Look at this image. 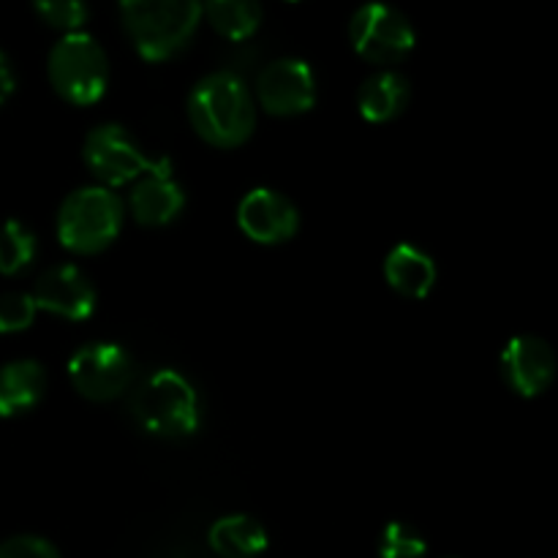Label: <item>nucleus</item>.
<instances>
[{
    "instance_id": "nucleus-1",
    "label": "nucleus",
    "mask_w": 558,
    "mask_h": 558,
    "mask_svg": "<svg viewBox=\"0 0 558 558\" xmlns=\"http://www.w3.org/2000/svg\"><path fill=\"white\" fill-rule=\"evenodd\" d=\"M189 120L196 134L213 147L232 150L248 142L256 125L248 85L232 71H216L196 82L189 96Z\"/></svg>"
},
{
    "instance_id": "nucleus-2",
    "label": "nucleus",
    "mask_w": 558,
    "mask_h": 558,
    "mask_svg": "<svg viewBox=\"0 0 558 558\" xmlns=\"http://www.w3.org/2000/svg\"><path fill=\"white\" fill-rule=\"evenodd\" d=\"M120 16L136 54L161 63L189 47L202 22V0H120Z\"/></svg>"
},
{
    "instance_id": "nucleus-3",
    "label": "nucleus",
    "mask_w": 558,
    "mask_h": 558,
    "mask_svg": "<svg viewBox=\"0 0 558 558\" xmlns=\"http://www.w3.org/2000/svg\"><path fill=\"white\" fill-rule=\"evenodd\" d=\"M136 425L150 436L180 439L199 428V396L183 374L172 368L153 371L131 398Z\"/></svg>"
},
{
    "instance_id": "nucleus-4",
    "label": "nucleus",
    "mask_w": 558,
    "mask_h": 558,
    "mask_svg": "<svg viewBox=\"0 0 558 558\" xmlns=\"http://www.w3.org/2000/svg\"><path fill=\"white\" fill-rule=\"evenodd\" d=\"M49 85L63 101L90 107L101 101L109 87V60L101 44L90 33H65L47 60Z\"/></svg>"
},
{
    "instance_id": "nucleus-5",
    "label": "nucleus",
    "mask_w": 558,
    "mask_h": 558,
    "mask_svg": "<svg viewBox=\"0 0 558 558\" xmlns=\"http://www.w3.org/2000/svg\"><path fill=\"white\" fill-rule=\"evenodd\" d=\"M123 227V202L104 185H87L65 196L58 213V238L71 254L109 248Z\"/></svg>"
},
{
    "instance_id": "nucleus-6",
    "label": "nucleus",
    "mask_w": 558,
    "mask_h": 558,
    "mask_svg": "<svg viewBox=\"0 0 558 558\" xmlns=\"http://www.w3.org/2000/svg\"><path fill=\"white\" fill-rule=\"evenodd\" d=\"M349 41L363 60L374 65H396L412 54L417 33L409 16L396 5L371 0L349 20Z\"/></svg>"
},
{
    "instance_id": "nucleus-7",
    "label": "nucleus",
    "mask_w": 558,
    "mask_h": 558,
    "mask_svg": "<svg viewBox=\"0 0 558 558\" xmlns=\"http://www.w3.org/2000/svg\"><path fill=\"white\" fill-rule=\"evenodd\" d=\"M69 379L87 401H114L134 379V360L118 343H87L69 360Z\"/></svg>"
},
{
    "instance_id": "nucleus-8",
    "label": "nucleus",
    "mask_w": 558,
    "mask_h": 558,
    "mask_svg": "<svg viewBox=\"0 0 558 558\" xmlns=\"http://www.w3.org/2000/svg\"><path fill=\"white\" fill-rule=\"evenodd\" d=\"M82 158L104 185H125L131 180H140L153 167L134 136L123 125L114 123H104L87 134Z\"/></svg>"
},
{
    "instance_id": "nucleus-9",
    "label": "nucleus",
    "mask_w": 558,
    "mask_h": 558,
    "mask_svg": "<svg viewBox=\"0 0 558 558\" xmlns=\"http://www.w3.org/2000/svg\"><path fill=\"white\" fill-rule=\"evenodd\" d=\"M256 96L265 112L294 118L316 104V76L305 60L281 58L265 65L256 80Z\"/></svg>"
},
{
    "instance_id": "nucleus-10",
    "label": "nucleus",
    "mask_w": 558,
    "mask_h": 558,
    "mask_svg": "<svg viewBox=\"0 0 558 558\" xmlns=\"http://www.w3.org/2000/svg\"><path fill=\"white\" fill-rule=\"evenodd\" d=\"M238 223L254 243L278 245L298 234L300 213L289 196L272 189H254L238 207Z\"/></svg>"
},
{
    "instance_id": "nucleus-11",
    "label": "nucleus",
    "mask_w": 558,
    "mask_h": 558,
    "mask_svg": "<svg viewBox=\"0 0 558 558\" xmlns=\"http://www.w3.org/2000/svg\"><path fill=\"white\" fill-rule=\"evenodd\" d=\"M31 298L38 311L69 322H85L96 311V287L76 265L49 267L36 281Z\"/></svg>"
},
{
    "instance_id": "nucleus-12",
    "label": "nucleus",
    "mask_w": 558,
    "mask_h": 558,
    "mask_svg": "<svg viewBox=\"0 0 558 558\" xmlns=\"http://www.w3.org/2000/svg\"><path fill=\"white\" fill-rule=\"evenodd\" d=\"M501 376L507 387L523 398H537L554 385L556 354L537 336H518L501 352Z\"/></svg>"
},
{
    "instance_id": "nucleus-13",
    "label": "nucleus",
    "mask_w": 558,
    "mask_h": 558,
    "mask_svg": "<svg viewBox=\"0 0 558 558\" xmlns=\"http://www.w3.org/2000/svg\"><path fill=\"white\" fill-rule=\"evenodd\" d=\"M185 207V194L174 180L167 158L153 161L131 191V213L142 227H167Z\"/></svg>"
},
{
    "instance_id": "nucleus-14",
    "label": "nucleus",
    "mask_w": 558,
    "mask_h": 558,
    "mask_svg": "<svg viewBox=\"0 0 558 558\" xmlns=\"http://www.w3.org/2000/svg\"><path fill=\"white\" fill-rule=\"evenodd\" d=\"M385 278L401 298L423 300L434 292L439 270L430 254L412 243H401L387 254Z\"/></svg>"
},
{
    "instance_id": "nucleus-15",
    "label": "nucleus",
    "mask_w": 558,
    "mask_h": 558,
    "mask_svg": "<svg viewBox=\"0 0 558 558\" xmlns=\"http://www.w3.org/2000/svg\"><path fill=\"white\" fill-rule=\"evenodd\" d=\"M47 392V374L36 360H14L0 368V417L31 412Z\"/></svg>"
},
{
    "instance_id": "nucleus-16",
    "label": "nucleus",
    "mask_w": 558,
    "mask_h": 558,
    "mask_svg": "<svg viewBox=\"0 0 558 558\" xmlns=\"http://www.w3.org/2000/svg\"><path fill=\"white\" fill-rule=\"evenodd\" d=\"M409 96H412V87H409L407 76L398 71H379L360 87V114L371 123H390L407 109Z\"/></svg>"
},
{
    "instance_id": "nucleus-17",
    "label": "nucleus",
    "mask_w": 558,
    "mask_h": 558,
    "mask_svg": "<svg viewBox=\"0 0 558 558\" xmlns=\"http://www.w3.org/2000/svg\"><path fill=\"white\" fill-rule=\"evenodd\" d=\"M210 548L221 558H256L267 550V532L256 518L227 515L213 523Z\"/></svg>"
},
{
    "instance_id": "nucleus-18",
    "label": "nucleus",
    "mask_w": 558,
    "mask_h": 558,
    "mask_svg": "<svg viewBox=\"0 0 558 558\" xmlns=\"http://www.w3.org/2000/svg\"><path fill=\"white\" fill-rule=\"evenodd\" d=\"M202 16L227 41H245L259 31L265 11L259 0H202Z\"/></svg>"
},
{
    "instance_id": "nucleus-19",
    "label": "nucleus",
    "mask_w": 558,
    "mask_h": 558,
    "mask_svg": "<svg viewBox=\"0 0 558 558\" xmlns=\"http://www.w3.org/2000/svg\"><path fill=\"white\" fill-rule=\"evenodd\" d=\"M38 254V240L22 221L11 218L0 227V272L20 276L33 265Z\"/></svg>"
},
{
    "instance_id": "nucleus-20",
    "label": "nucleus",
    "mask_w": 558,
    "mask_h": 558,
    "mask_svg": "<svg viewBox=\"0 0 558 558\" xmlns=\"http://www.w3.org/2000/svg\"><path fill=\"white\" fill-rule=\"evenodd\" d=\"M33 11H36L44 25L54 27L63 36L82 31L87 16H90L85 0H33Z\"/></svg>"
},
{
    "instance_id": "nucleus-21",
    "label": "nucleus",
    "mask_w": 558,
    "mask_h": 558,
    "mask_svg": "<svg viewBox=\"0 0 558 558\" xmlns=\"http://www.w3.org/2000/svg\"><path fill=\"white\" fill-rule=\"evenodd\" d=\"M428 543L414 526L403 521L387 523L379 539V558H425Z\"/></svg>"
},
{
    "instance_id": "nucleus-22",
    "label": "nucleus",
    "mask_w": 558,
    "mask_h": 558,
    "mask_svg": "<svg viewBox=\"0 0 558 558\" xmlns=\"http://www.w3.org/2000/svg\"><path fill=\"white\" fill-rule=\"evenodd\" d=\"M38 308L33 303L31 294L25 292H9L0 298V332L11 336V332H22L33 325Z\"/></svg>"
},
{
    "instance_id": "nucleus-23",
    "label": "nucleus",
    "mask_w": 558,
    "mask_h": 558,
    "mask_svg": "<svg viewBox=\"0 0 558 558\" xmlns=\"http://www.w3.org/2000/svg\"><path fill=\"white\" fill-rule=\"evenodd\" d=\"M0 558H60V554L49 539L20 534L0 543Z\"/></svg>"
},
{
    "instance_id": "nucleus-24",
    "label": "nucleus",
    "mask_w": 558,
    "mask_h": 558,
    "mask_svg": "<svg viewBox=\"0 0 558 558\" xmlns=\"http://www.w3.org/2000/svg\"><path fill=\"white\" fill-rule=\"evenodd\" d=\"M11 93H14V71H11L9 58L0 52V107L9 101Z\"/></svg>"
},
{
    "instance_id": "nucleus-25",
    "label": "nucleus",
    "mask_w": 558,
    "mask_h": 558,
    "mask_svg": "<svg viewBox=\"0 0 558 558\" xmlns=\"http://www.w3.org/2000/svg\"><path fill=\"white\" fill-rule=\"evenodd\" d=\"M287 3H300V0H287Z\"/></svg>"
}]
</instances>
